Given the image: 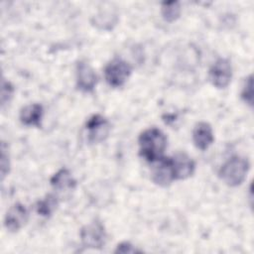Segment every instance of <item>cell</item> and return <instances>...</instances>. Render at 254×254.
Masks as SVG:
<instances>
[{
    "instance_id": "cell-1",
    "label": "cell",
    "mask_w": 254,
    "mask_h": 254,
    "mask_svg": "<svg viewBox=\"0 0 254 254\" xmlns=\"http://www.w3.org/2000/svg\"><path fill=\"white\" fill-rule=\"evenodd\" d=\"M139 155L147 162L153 164L164 157L168 146V139L165 133L157 128L145 129L138 138Z\"/></svg>"
},
{
    "instance_id": "cell-2",
    "label": "cell",
    "mask_w": 254,
    "mask_h": 254,
    "mask_svg": "<svg viewBox=\"0 0 254 254\" xmlns=\"http://www.w3.org/2000/svg\"><path fill=\"white\" fill-rule=\"evenodd\" d=\"M249 169L250 163L247 158L233 156L222 164L218 171V177L226 186L235 188L245 181Z\"/></svg>"
},
{
    "instance_id": "cell-3",
    "label": "cell",
    "mask_w": 254,
    "mask_h": 254,
    "mask_svg": "<svg viewBox=\"0 0 254 254\" xmlns=\"http://www.w3.org/2000/svg\"><path fill=\"white\" fill-rule=\"evenodd\" d=\"M132 73V66L121 58H113L104 67V78L113 88L123 86Z\"/></svg>"
},
{
    "instance_id": "cell-4",
    "label": "cell",
    "mask_w": 254,
    "mask_h": 254,
    "mask_svg": "<svg viewBox=\"0 0 254 254\" xmlns=\"http://www.w3.org/2000/svg\"><path fill=\"white\" fill-rule=\"evenodd\" d=\"M79 236L84 247L101 249L106 241L105 227L100 220L95 219L80 229Z\"/></svg>"
},
{
    "instance_id": "cell-5",
    "label": "cell",
    "mask_w": 254,
    "mask_h": 254,
    "mask_svg": "<svg viewBox=\"0 0 254 254\" xmlns=\"http://www.w3.org/2000/svg\"><path fill=\"white\" fill-rule=\"evenodd\" d=\"M85 129L88 142L91 144H98L105 141L109 136L111 126L107 118L101 114H94L87 119Z\"/></svg>"
},
{
    "instance_id": "cell-6",
    "label": "cell",
    "mask_w": 254,
    "mask_h": 254,
    "mask_svg": "<svg viewBox=\"0 0 254 254\" xmlns=\"http://www.w3.org/2000/svg\"><path fill=\"white\" fill-rule=\"evenodd\" d=\"M232 78V65L228 59H217L209 68V80L211 84L218 88L223 89L228 86Z\"/></svg>"
},
{
    "instance_id": "cell-7",
    "label": "cell",
    "mask_w": 254,
    "mask_h": 254,
    "mask_svg": "<svg viewBox=\"0 0 254 254\" xmlns=\"http://www.w3.org/2000/svg\"><path fill=\"white\" fill-rule=\"evenodd\" d=\"M77 88L82 92H92L97 83V75L92 66L85 61H79L75 67Z\"/></svg>"
},
{
    "instance_id": "cell-8",
    "label": "cell",
    "mask_w": 254,
    "mask_h": 254,
    "mask_svg": "<svg viewBox=\"0 0 254 254\" xmlns=\"http://www.w3.org/2000/svg\"><path fill=\"white\" fill-rule=\"evenodd\" d=\"M170 158L175 181L186 180L193 175L195 163L187 153L179 152Z\"/></svg>"
},
{
    "instance_id": "cell-9",
    "label": "cell",
    "mask_w": 254,
    "mask_h": 254,
    "mask_svg": "<svg viewBox=\"0 0 254 254\" xmlns=\"http://www.w3.org/2000/svg\"><path fill=\"white\" fill-rule=\"evenodd\" d=\"M153 164L154 166L152 169L151 179L154 184L160 187H169L175 181L171 158L164 156L162 159Z\"/></svg>"
},
{
    "instance_id": "cell-10",
    "label": "cell",
    "mask_w": 254,
    "mask_h": 254,
    "mask_svg": "<svg viewBox=\"0 0 254 254\" xmlns=\"http://www.w3.org/2000/svg\"><path fill=\"white\" fill-rule=\"evenodd\" d=\"M28 210L24 204L16 202L9 207L4 217V225L7 230L16 232L20 230L28 221Z\"/></svg>"
},
{
    "instance_id": "cell-11",
    "label": "cell",
    "mask_w": 254,
    "mask_h": 254,
    "mask_svg": "<svg viewBox=\"0 0 254 254\" xmlns=\"http://www.w3.org/2000/svg\"><path fill=\"white\" fill-rule=\"evenodd\" d=\"M213 141L214 136L211 125L204 121L197 122L192 129V142L194 146L197 149L204 151L209 148Z\"/></svg>"
},
{
    "instance_id": "cell-12",
    "label": "cell",
    "mask_w": 254,
    "mask_h": 254,
    "mask_svg": "<svg viewBox=\"0 0 254 254\" xmlns=\"http://www.w3.org/2000/svg\"><path fill=\"white\" fill-rule=\"evenodd\" d=\"M44 116V107L40 103H31L20 110L19 119L25 126L41 127Z\"/></svg>"
},
{
    "instance_id": "cell-13",
    "label": "cell",
    "mask_w": 254,
    "mask_h": 254,
    "mask_svg": "<svg viewBox=\"0 0 254 254\" xmlns=\"http://www.w3.org/2000/svg\"><path fill=\"white\" fill-rule=\"evenodd\" d=\"M51 186L58 190H73L76 186V181L72 177L71 173L66 168H62L53 175L50 180Z\"/></svg>"
},
{
    "instance_id": "cell-14",
    "label": "cell",
    "mask_w": 254,
    "mask_h": 254,
    "mask_svg": "<svg viewBox=\"0 0 254 254\" xmlns=\"http://www.w3.org/2000/svg\"><path fill=\"white\" fill-rule=\"evenodd\" d=\"M58 204H59L58 197L53 193H49L43 199H41L37 202V204H36L37 213L41 216L49 217L57 209Z\"/></svg>"
},
{
    "instance_id": "cell-15",
    "label": "cell",
    "mask_w": 254,
    "mask_h": 254,
    "mask_svg": "<svg viewBox=\"0 0 254 254\" xmlns=\"http://www.w3.org/2000/svg\"><path fill=\"white\" fill-rule=\"evenodd\" d=\"M182 8L179 1L163 2L161 4V15L163 19L168 23H173L177 21L181 16Z\"/></svg>"
},
{
    "instance_id": "cell-16",
    "label": "cell",
    "mask_w": 254,
    "mask_h": 254,
    "mask_svg": "<svg viewBox=\"0 0 254 254\" xmlns=\"http://www.w3.org/2000/svg\"><path fill=\"white\" fill-rule=\"evenodd\" d=\"M241 99L248 104L250 107L253 106V76L252 74H249L242 86L241 93H240Z\"/></svg>"
},
{
    "instance_id": "cell-17",
    "label": "cell",
    "mask_w": 254,
    "mask_h": 254,
    "mask_svg": "<svg viewBox=\"0 0 254 254\" xmlns=\"http://www.w3.org/2000/svg\"><path fill=\"white\" fill-rule=\"evenodd\" d=\"M15 88L12 83L5 78H2L1 82V107L4 108L6 104H9L11 99L13 98Z\"/></svg>"
},
{
    "instance_id": "cell-18",
    "label": "cell",
    "mask_w": 254,
    "mask_h": 254,
    "mask_svg": "<svg viewBox=\"0 0 254 254\" xmlns=\"http://www.w3.org/2000/svg\"><path fill=\"white\" fill-rule=\"evenodd\" d=\"M10 172V157L8 153V147H6L5 143L2 142L1 144V156H0V174L1 180L9 174Z\"/></svg>"
},
{
    "instance_id": "cell-19",
    "label": "cell",
    "mask_w": 254,
    "mask_h": 254,
    "mask_svg": "<svg viewBox=\"0 0 254 254\" xmlns=\"http://www.w3.org/2000/svg\"><path fill=\"white\" fill-rule=\"evenodd\" d=\"M115 253H138V252H142V250L136 248L133 244H131L130 242L127 241H123L121 243H119L116 246V249L114 250Z\"/></svg>"
}]
</instances>
